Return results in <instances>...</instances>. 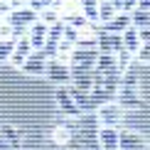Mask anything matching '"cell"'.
Returning a JSON list of instances; mask_svg holds the SVG:
<instances>
[{"label": "cell", "instance_id": "obj_6", "mask_svg": "<svg viewBox=\"0 0 150 150\" xmlns=\"http://www.w3.org/2000/svg\"><path fill=\"white\" fill-rule=\"evenodd\" d=\"M22 71L25 74H32V76H42V74L47 71V59L45 54H42V49H37L27 57V62L22 64Z\"/></svg>", "mask_w": 150, "mask_h": 150}, {"label": "cell", "instance_id": "obj_13", "mask_svg": "<svg viewBox=\"0 0 150 150\" xmlns=\"http://www.w3.org/2000/svg\"><path fill=\"white\" fill-rule=\"evenodd\" d=\"M98 54H101L98 49H79V47H74L69 64H96Z\"/></svg>", "mask_w": 150, "mask_h": 150}, {"label": "cell", "instance_id": "obj_27", "mask_svg": "<svg viewBox=\"0 0 150 150\" xmlns=\"http://www.w3.org/2000/svg\"><path fill=\"white\" fill-rule=\"evenodd\" d=\"M135 8H138V0H123V10L121 12H128V15H130Z\"/></svg>", "mask_w": 150, "mask_h": 150}, {"label": "cell", "instance_id": "obj_32", "mask_svg": "<svg viewBox=\"0 0 150 150\" xmlns=\"http://www.w3.org/2000/svg\"><path fill=\"white\" fill-rule=\"evenodd\" d=\"M111 5H113V8H116L118 12H121V10H123V0H111Z\"/></svg>", "mask_w": 150, "mask_h": 150}, {"label": "cell", "instance_id": "obj_7", "mask_svg": "<svg viewBox=\"0 0 150 150\" xmlns=\"http://www.w3.org/2000/svg\"><path fill=\"white\" fill-rule=\"evenodd\" d=\"M116 103L121 106L123 111H126V108H138V106H143V101H140L138 93H135V89H126V86H118Z\"/></svg>", "mask_w": 150, "mask_h": 150}, {"label": "cell", "instance_id": "obj_19", "mask_svg": "<svg viewBox=\"0 0 150 150\" xmlns=\"http://www.w3.org/2000/svg\"><path fill=\"white\" fill-rule=\"evenodd\" d=\"M0 135H3V138L8 140V145H12L15 150L20 148V135L12 130V126H3V128H0Z\"/></svg>", "mask_w": 150, "mask_h": 150}, {"label": "cell", "instance_id": "obj_11", "mask_svg": "<svg viewBox=\"0 0 150 150\" xmlns=\"http://www.w3.org/2000/svg\"><path fill=\"white\" fill-rule=\"evenodd\" d=\"M140 145H145V140H143L138 133H133V130H121V135H118V150H135Z\"/></svg>", "mask_w": 150, "mask_h": 150}, {"label": "cell", "instance_id": "obj_26", "mask_svg": "<svg viewBox=\"0 0 150 150\" xmlns=\"http://www.w3.org/2000/svg\"><path fill=\"white\" fill-rule=\"evenodd\" d=\"M12 12V8H10V3H3L0 0V20H8V15Z\"/></svg>", "mask_w": 150, "mask_h": 150}, {"label": "cell", "instance_id": "obj_17", "mask_svg": "<svg viewBox=\"0 0 150 150\" xmlns=\"http://www.w3.org/2000/svg\"><path fill=\"white\" fill-rule=\"evenodd\" d=\"M130 25L135 30H148L150 27V10H133L130 12Z\"/></svg>", "mask_w": 150, "mask_h": 150}, {"label": "cell", "instance_id": "obj_15", "mask_svg": "<svg viewBox=\"0 0 150 150\" xmlns=\"http://www.w3.org/2000/svg\"><path fill=\"white\" fill-rule=\"evenodd\" d=\"M79 10L91 25H98V0H79Z\"/></svg>", "mask_w": 150, "mask_h": 150}, {"label": "cell", "instance_id": "obj_10", "mask_svg": "<svg viewBox=\"0 0 150 150\" xmlns=\"http://www.w3.org/2000/svg\"><path fill=\"white\" fill-rule=\"evenodd\" d=\"M128 27H130V15H128V12H118V15H116L111 22L101 25L103 32H111V35H123Z\"/></svg>", "mask_w": 150, "mask_h": 150}, {"label": "cell", "instance_id": "obj_31", "mask_svg": "<svg viewBox=\"0 0 150 150\" xmlns=\"http://www.w3.org/2000/svg\"><path fill=\"white\" fill-rule=\"evenodd\" d=\"M0 150H15L12 145H8V140L3 138V135H0Z\"/></svg>", "mask_w": 150, "mask_h": 150}, {"label": "cell", "instance_id": "obj_14", "mask_svg": "<svg viewBox=\"0 0 150 150\" xmlns=\"http://www.w3.org/2000/svg\"><path fill=\"white\" fill-rule=\"evenodd\" d=\"M121 37H123V49H126V52H130V54L135 57V52H138V49H140V45H143V42H140V37H138V30H135L133 25H130V27H128Z\"/></svg>", "mask_w": 150, "mask_h": 150}, {"label": "cell", "instance_id": "obj_29", "mask_svg": "<svg viewBox=\"0 0 150 150\" xmlns=\"http://www.w3.org/2000/svg\"><path fill=\"white\" fill-rule=\"evenodd\" d=\"M10 8L12 10H22V8H27V0H10Z\"/></svg>", "mask_w": 150, "mask_h": 150}, {"label": "cell", "instance_id": "obj_12", "mask_svg": "<svg viewBox=\"0 0 150 150\" xmlns=\"http://www.w3.org/2000/svg\"><path fill=\"white\" fill-rule=\"evenodd\" d=\"M96 69L101 71V74H123L121 69H118V59H116V54H98V59H96Z\"/></svg>", "mask_w": 150, "mask_h": 150}, {"label": "cell", "instance_id": "obj_30", "mask_svg": "<svg viewBox=\"0 0 150 150\" xmlns=\"http://www.w3.org/2000/svg\"><path fill=\"white\" fill-rule=\"evenodd\" d=\"M135 10H150V0H138V8Z\"/></svg>", "mask_w": 150, "mask_h": 150}, {"label": "cell", "instance_id": "obj_33", "mask_svg": "<svg viewBox=\"0 0 150 150\" xmlns=\"http://www.w3.org/2000/svg\"><path fill=\"white\" fill-rule=\"evenodd\" d=\"M40 3L45 5V8H52V3H54V0H40Z\"/></svg>", "mask_w": 150, "mask_h": 150}, {"label": "cell", "instance_id": "obj_24", "mask_svg": "<svg viewBox=\"0 0 150 150\" xmlns=\"http://www.w3.org/2000/svg\"><path fill=\"white\" fill-rule=\"evenodd\" d=\"M135 62H140V64H150V45H140V49L135 52Z\"/></svg>", "mask_w": 150, "mask_h": 150}, {"label": "cell", "instance_id": "obj_8", "mask_svg": "<svg viewBox=\"0 0 150 150\" xmlns=\"http://www.w3.org/2000/svg\"><path fill=\"white\" fill-rule=\"evenodd\" d=\"M67 91L71 93V98H74V103L79 106V111H98L96 108V103L91 101V91H81V89H76V86H67Z\"/></svg>", "mask_w": 150, "mask_h": 150}, {"label": "cell", "instance_id": "obj_4", "mask_svg": "<svg viewBox=\"0 0 150 150\" xmlns=\"http://www.w3.org/2000/svg\"><path fill=\"white\" fill-rule=\"evenodd\" d=\"M57 106H59V111H62V113H64V116H69V118H79V116H81L79 106L74 103V98H71V93L67 91V86L57 89Z\"/></svg>", "mask_w": 150, "mask_h": 150}, {"label": "cell", "instance_id": "obj_5", "mask_svg": "<svg viewBox=\"0 0 150 150\" xmlns=\"http://www.w3.org/2000/svg\"><path fill=\"white\" fill-rule=\"evenodd\" d=\"M47 32H49V25H45L42 20H37L32 27L27 30V40H30V45H32V52H37V49H42L47 45Z\"/></svg>", "mask_w": 150, "mask_h": 150}, {"label": "cell", "instance_id": "obj_22", "mask_svg": "<svg viewBox=\"0 0 150 150\" xmlns=\"http://www.w3.org/2000/svg\"><path fill=\"white\" fill-rule=\"evenodd\" d=\"M40 20L45 22V25H49V27H52L54 22H59V20H62V17H59V12L54 10V8H47V10H42V12H40Z\"/></svg>", "mask_w": 150, "mask_h": 150}, {"label": "cell", "instance_id": "obj_1", "mask_svg": "<svg viewBox=\"0 0 150 150\" xmlns=\"http://www.w3.org/2000/svg\"><path fill=\"white\" fill-rule=\"evenodd\" d=\"M45 76L49 81H54V84H59V86H69L71 84V69H69V64H64V62H59V59L47 62Z\"/></svg>", "mask_w": 150, "mask_h": 150}, {"label": "cell", "instance_id": "obj_16", "mask_svg": "<svg viewBox=\"0 0 150 150\" xmlns=\"http://www.w3.org/2000/svg\"><path fill=\"white\" fill-rule=\"evenodd\" d=\"M116 15H118V10L111 5V0H98V25L111 22Z\"/></svg>", "mask_w": 150, "mask_h": 150}, {"label": "cell", "instance_id": "obj_23", "mask_svg": "<svg viewBox=\"0 0 150 150\" xmlns=\"http://www.w3.org/2000/svg\"><path fill=\"white\" fill-rule=\"evenodd\" d=\"M12 49H15V42L12 40H0V62H8Z\"/></svg>", "mask_w": 150, "mask_h": 150}, {"label": "cell", "instance_id": "obj_18", "mask_svg": "<svg viewBox=\"0 0 150 150\" xmlns=\"http://www.w3.org/2000/svg\"><path fill=\"white\" fill-rule=\"evenodd\" d=\"M64 30H67V25H64V20L54 22L52 27H49V32H47V40H49V42H54V45H59V42L64 40Z\"/></svg>", "mask_w": 150, "mask_h": 150}, {"label": "cell", "instance_id": "obj_9", "mask_svg": "<svg viewBox=\"0 0 150 150\" xmlns=\"http://www.w3.org/2000/svg\"><path fill=\"white\" fill-rule=\"evenodd\" d=\"M118 135H121L118 128L103 126L98 130V145H101V150H118Z\"/></svg>", "mask_w": 150, "mask_h": 150}, {"label": "cell", "instance_id": "obj_21", "mask_svg": "<svg viewBox=\"0 0 150 150\" xmlns=\"http://www.w3.org/2000/svg\"><path fill=\"white\" fill-rule=\"evenodd\" d=\"M116 59H118V69H121V71H128V69H133V67H130V64H133V54H130V52H126V49H123V52H118L116 54Z\"/></svg>", "mask_w": 150, "mask_h": 150}, {"label": "cell", "instance_id": "obj_34", "mask_svg": "<svg viewBox=\"0 0 150 150\" xmlns=\"http://www.w3.org/2000/svg\"><path fill=\"white\" fill-rule=\"evenodd\" d=\"M59 150H69V148H67V145H62V148H59Z\"/></svg>", "mask_w": 150, "mask_h": 150}, {"label": "cell", "instance_id": "obj_35", "mask_svg": "<svg viewBox=\"0 0 150 150\" xmlns=\"http://www.w3.org/2000/svg\"><path fill=\"white\" fill-rule=\"evenodd\" d=\"M3 3H10V0H3Z\"/></svg>", "mask_w": 150, "mask_h": 150}, {"label": "cell", "instance_id": "obj_25", "mask_svg": "<svg viewBox=\"0 0 150 150\" xmlns=\"http://www.w3.org/2000/svg\"><path fill=\"white\" fill-rule=\"evenodd\" d=\"M12 37V25L8 20H3L0 22V40H10Z\"/></svg>", "mask_w": 150, "mask_h": 150}, {"label": "cell", "instance_id": "obj_2", "mask_svg": "<svg viewBox=\"0 0 150 150\" xmlns=\"http://www.w3.org/2000/svg\"><path fill=\"white\" fill-rule=\"evenodd\" d=\"M96 113H98V118H101V123H103V126H111V128H116L118 123L123 121V108H121V106H118L116 101H111V103L101 106V108H98Z\"/></svg>", "mask_w": 150, "mask_h": 150}, {"label": "cell", "instance_id": "obj_36", "mask_svg": "<svg viewBox=\"0 0 150 150\" xmlns=\"http://www.w3.org/2000/svg\"><path fill=\"white\" fill-rule=\"evenodd\" d=\"M0 22H3V20H0Z\"/></svg>", "mask_w": 150, "mask_h": 150}, {"label": "cell", "instance_id": "obj_3", "mask_svg": "<svg viewBox=\"0 0 150 150\" xmlns=\"http://www.w3.org/2000/svg\"><path fill=\"white\" fill-rule=\"evenodd\" d=\"M40 20V15H37L35 10H30V8H22V10H12L10 15H8V22L12 25V27H32V25Z\"/></svg>", "mask_w": 150, "mask_h": 150}, {"label": "cell", "instance_id": "obj_28", "mask_svg": "<svg viewBox=\"0 0 150 150\" xmlns=\"http://www.w3.org/2000/svg\"><path fill=\"white\" fill-rule=\"evenodd\" d=\"M138 37H140L143 45H150V27L148 30H138Z\"/></svg>", "mask_w": 150, "mask_h": 150}, {"label": "cell", "instance_id": "obj_20", "mask_svg": "<svg viewBox=\"0 0 150 150\" xmlns=\"http://www.w3.org/2000/svg\"><path fill=\"white\" fill-rule=\"evenodd\" d=\"M52 138L57 140V143H62V145H69V140H71V128H69V126H59V128H54Z\"/></svg>", "mask_w": 150, "mask_h": 150}]
</instances>
